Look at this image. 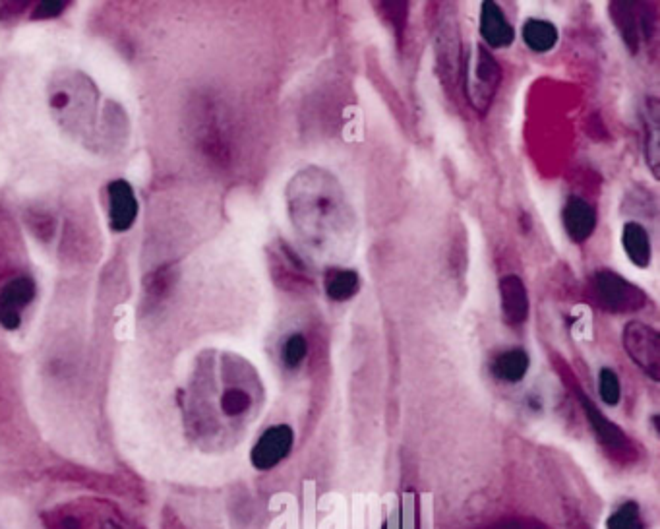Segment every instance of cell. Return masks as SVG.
<instances>
[{
    "label": "cell",
    "mask_w": 660,
    "mask_h": 529,
    "mask_svg": "<svg viewBox=\"0 0 660 529\" xmlns=\"http://www.w3.org/2000/svg\"><path fill=\"white\" fill-rule=\"evenodd\" d=\"M562 223L573 243H585L597 229V212L587 200L571 196L562 210Z\"/></svg>",
    "instance_id": "cell-13"
},
{
    "label": "cell",
    "mask_w": 660,
    "mask_h": 529,
    "mask_svg": "<svg viewBox=\"0 0 660 529\" xmlns=\"http://www.w3.org/2000/svg\"><path fill=\"white\" fill-rule=\"evenodd\" d=\"M599 394L600 400L610 407L620 404L622 400V384L616 371L604 367L599 373Z\"/></svg>",
    "instance_id": "cell-23"
},
{
    "label": "cell",
    "mask_w": 660,
    "mask_h": 529,
    "mask_svg": "<svg viewBox=\"0 0 660 529\" xmlns=\"http://www.w3.org/2000/svg\"><path fill=\"white\" fill-rule=\"evenodd\" d=\"M606 529H645L641 506L635 500L620 504L606 520Z\"/></svg>",
    "instance_id": "cell-22"
},
{
    "label": "cell",
    "mask_w": 660,
    "mask_h": 529,
    "mask_svg": "<svg viewBox=\"0 0 660 529\" xmlns=\"http://www.w3.org/2000/svg\"><path fill=\"white\" fill-rule=\"evenodd\" d=\"M35 297V283L30 278L10 280L0 291V326L18 330L22 324V311Z\"/></svg>",
    "instance_id": "cell-8"
},
{
    "label": "cell",
    "mask_w": 660,
    "mask_h": 529,
    "mask_svg": "<svg viewBox=\"0 0 660 529\" xmlns=\"http://www.w3.org/2000/svg\"><path fill=\"white\" fill-rule=\"evenodd\" d=\"M480 35L488 51L510 47L515 39L513 26L496 2H482L480 6Z\"/></svg>",
    "instance_id": "cell-10"
},
{
    "label": "cell",
    "mask_w": 660,
    "mask_h": 529,
    "mask_svg": "<svg viewBox=\"0 0 660 529\" xmlns=\"http://www.w3.org/2000/svg\"><path fill=\"white\" fill-rule=\"evenodd\" d=\"M641 123H643V146H645V159L655 177H659V128L660 105L657 97H649L641 109Z\"/></svg>",
    "instance_id": "cell-14"
},
{
    "label": "cell",
    "mask_w": 660,
    "mask_h": 529,
    "mask_svg": "<svg viewBox=\"0 0 660 529\" xmlns=\"http://www.w3.org/2000/svg\"><path fill=\"white\" fill-rule=\"evenodd\" d=\"M324 289L331 301L343 303L353 299L360 289L359 274L349 268H330L324 276Z\"/></svg>",
    "instance_id": "cell-20"
},
{
    "label": "cell",
    "mask_w": 660,
    "mask_h": 529,
    "mask_svg": "<svg viewBox=\"0 0 660 529\" xmlns=\"http://www.w3.org/2000/svg\"><path fill=\"white\" fill-rule=\"evenodd\" d=\"M612 22L624 37L628 49L637 53L655 35V8L643 2H612Z\"/></svg>",
    "instance_id": "cell-4"
},
{
    "label": "cell",
    "mask_w": 660,
    "mask_h": 529,
    "mask_svg": "<svg viewBox=\"0 0 660 529\" xmlns=\"http://www.w3.org/2000/svg\"><path fill=\"white\" fill-rule=\"evenodd\" d=\"M579 402L583 405V409H585V413H587V417H589V421H591L595 433H597V436L602 440V444H606V446L612 448V450H624V448L628 446V440H626L624 433H622L614 423H610V421L600 413L599 409H597V405L593 404V402H591L585 394H581V392H579Z\"/></svg>",
    "instance_id": "cell-17"
},
{
    "label": "cell",
    "mask_w": 660,
    "mask_h": 529,
    "mask_svg": "<svg viewBox=\"0 0 660 529\" xmlns=\"http://www.w3.org/2000/svg\"><path fill=\"white\" fill-rule=\"evenodd\" d=\"M531 367V359L527 355V351L515 347V349H508L504 353H500L494 361H492V374L508 384H517L521 382Z\"/></svg>",
    "instance_id": "cell-16"
},
{
    "label": "cell",
    "mask_w": 660,
    "mask_h": 529,
    "mask_svg": "<svg viewBox=\"0 0 660 529\" xmlns=\"http://www.w3.org/2000/svg\"><path fill=\"white\" fill-rule=\"evenodd\" d=\"M521 37L533 53H548L556 47L560 33H558V28L548 20L529 18L521 28Z\"/></svg>",
    "instance_id": "cell-19"
},
{
    "label": "cell",
    "mask_w": 660,
    "mask_h": 529,
    "mask_svg": "<svg viewBox=\"0 0 660 529\" xmlns=\"http://www.w3.org/2000/svg\"><path fill=\"white\" fill-rule=\"evenodd\" d=\"M593 295L600 307L612 314L639 311L647 303V295L639 287L610 270H600L593 276Z\"/></svg>",
    "instance_id": "cell-3"
},
{
    "label": "cell",
    "mask_w": 660,
    "mask_h": 529,
    "mask_svg": "<svg viewBox=\"0 0 660 529\" xmlns=\"http://www.w3.org/2000/svg\"><path fill=\"white\" fill-rule=\"evenodd\" d=\"M0 529H41L20 498L0 491Z\"/></svg>",
    "instance_id": "cell-18"
},
{
    "label": "cell",
    "mask_w": 660,
    "mask_h": 529,
    "mask_svg": "<svg viewBox=\"0 0 660 529\" xmlns=\"http://www.w3.org/2000/svg\"><path fill=\"white\" fill-rule=\"evenodd\" d=\"M287 210L302 243L322 258H345L357 221L339 181L322 167H306L287 185Z\"/></svg>",
    "instance_id": "cell-1"
},
{
    "label": "cell",
    "mask_w": 660,
    "mask_h": 529,
    "mask_svg": "<svg viewBox=\"0 0 660 529\" xmlns=\"http://www.w3.org/2000/svg\"><path fill=\"white\" fill-rule=\"evenodd\" d=\"M622 247L626 250V256L630 258L631 264L645 270L651 264L653 258V245L649 231L637 223V221H628L624 223L622 229Z\"/></svg>",
    "instance_id": "cell-15"
},
{
    "label": "cell",
    "mask_w": 660,
    "mask_h": 529,
    "mask_svg": "<svg viewBox=\"0 0 660 529\" xmlns=\"http://www.w3.org/2000/svg\"><path fill=\"white\" fill-rule=\"evenodd\" d=\"M382 16L390 22L395 30V35H403V30L407 26V12L409 4L407 2H386L380 6Z\"/></svg>",
    "instance_id": "cell-25"
},
{
    "label": "cell",
    "mask_w": 660,
    "mask_h": 529,
    "mask_svg": "<svg viewBox=\"0 0 660 529\" xmlns=\"http://www.w3.org/2000/svg\"><path fill=\"white\" fill-rule=\"evenodd\" d=\"M500 84H502V66L484 45H475L469 53V59L465 64V76H463V86L469 105L479 115H486L496 99Z\"/></svg>",
    "instance_id": "cell-2"
},
{
    "label": "cell",
    "mask_w": 660,
    "mask_h": 529,
    "mask_svg": "<svg viewBox=\"0 0 660 529\" xmlns=\"http://www.w3.org/2000/svg\"><path fill=\"white\" fill-rule=\"evenodd\" d=\"M498 291H500V309L504 322L510 326H521L529 318L531 311L525 283L519 276L508 274L500 280Z\"/></svg>",
    "instance_id": "cell-11"
},
{
    "label": "cell",
    "mask_w": 660,
    "mask_h": 529,
    "mask_svg": "<svg viewBox=\"0 0 660 529\" xmlns=\"http://www.w3.org/2000/svg\"><path fill=\"white\" fill-rule=\"evenodd\" d=\"M109 223L113 231H128L138 219V200L126 181H113L109 188Z\"/></svg>",
    "instance_id": "cell-12"
},
{
    "label": "cell",
    "mask_w": 660,
    "mask_h": 529,
    "mask_svg": "<svg viewBox=\"0 0 660 529\" xmlns=\"http://www.w3.org/2000/svg\"><path fill=\"white\" fill-rule=\"evenodd\" d=\"M293 444L295 433L289 425H273L252 446L250 462L258 471H270L291 454Z\"/></svg>",
    "instance_id": "cell-7"
},
{
    "label": "cell",
    "mask_w": 660,
    "mask_h": 529,
    "mask_svg": "<svg viewBox=\"0 0 660 529\" xmlns=\"http://www.w3.org/2000/svg\"><path fill=\"white\" fill-rule=\"evenodd\" d=\"M306 353H308V343L302 334H291L281 347V359L287 369L300 367Z\"/></svg>",
    "instance_id": "cell-24"
},
{
    "label": "cell",
    "mask_w": 660,
    "mask_h": 529,
    "mask_svg": "<svg viewBox=\"0 0 660 529\" xmlns=\"http://www.w3.org/2000/svg\"><path fill=\"white\" fill-rule=\"evenodd\" d=\"M194 130H196V140L202 148V152L210 159L221 161L227 157V142L221 132V123L219 117L208 101H202L196 109V121H194Z\"/></svg>",
    "instance_id": "cell-9"
},
{
    "label": "cell",
    "mask_w": 660,
    "mask_h": 529,
    "mask_svg": "<svg viewBox=\"0 0 660 529\" xmlns=\"http://www.w3.org/2000/svg\"><path fill=\"white\" fill-rule=\"evenodd\" d=\"M436 59L442 82L451 88L461 76V35L451 6H442V16L438 18Z\"/></svg>",
    "instance_id": "cell-6"
},
{
    "label": "cell",
    "mask_w": 660,
    "mask_h": 529,
    "mask_svg": "<svg viewBox=\"0 0 660 529\" xmlns=\"http://www.w3.org/2000/svg\"><path fill=\"white\" fill-rule=\"evenodd\" d=\"M624 349L639 371L651 380L660 378V336L659 332L639 320L628 322L622 332Z\"/></svg>",
    "instance_id": "cell-5"
},
{
    "label": "cell",
    "mask_w": 660,
    "mask_h": 529,
    "mask_svg": "<svg viewBox=\"0 0 660 529\" xmlns=\"http://www.w3.org/2000/svg\"><path fill=\"white\" fill-rule=\"evenodd\" d=\"M64 8H66V4H62V2H41L35 10V16L37 18H55Z\"/></svg>",
    "instance_id": "cell-27"
},
{
    "label": "cell",
    "mask_w": 660,
    "mask_h": 529,
    "mask_svg": "<svg viewBox=\"0 0 660 529\" xmlns=\"http://www.w3.org/2000/svg\"><path fill=\"white\" fill-rule=\"evenodd\" d=\"M171 281H173V274H171L169 268L155 270L153 274L148 276V280H146V295H148V299L150 301L161 299L169 291Z\"/></svg>",
    "instance_id": "cell-26"
},
{
    "label": "cell",
    "mask_w": 660,
    "mask_h": 529,
    "mask_svg": "<svg viewBox=\"0 0 660 529\" xmlns=\"http://www.w3.org/2000/svg\"><path fill=\"white\" fill-rule=\"evenodd\" d=\"M33 231L39 235V237H51L53 231H55V223L53 219L43 216V218L33 219Z\"/></svg>",
    "instance_id": "cell-28"
},
{
    "label": "cell",
    "mask_w": 660,
    "mask_h": 529,
    "mask_svg": "<svg viewBox=\"0 0 660 529\" xmlns=\"http://www.w3.org/2000/svg\"><path fill=\"white\" fill-rule=\"evenodd\" d=\"M254 407L252 392L242 384H229L219 396V409L227 419H240Z\"/></svg>",
    "instance_id": "cell-21"
}]
</instances>
